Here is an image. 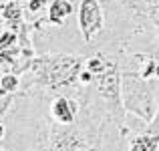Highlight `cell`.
<instances>
[{
    "label": "cell",
    "mask_w": 159,
    "mask_h": 151,
    "mask_svg": "<svg viewBox=\"0 0 159 151\" xmlns=\"http://www.w3.org/2000/svg\"><path fill=\"white\" fill-rule=\"evenodd\" d=\"M81 69V61L77 57H47L34 62V71L39 79L47 85H62L70 83Z\"/></svg>",
    "instance_id": "cell-1"
},
{
    "label": "cell",
    "mask_w": 159,
    "mask_h": 151,
    "mask_svg": "<svg viewBox=\"0 0 159 151\" xmlns=\"http://www.w3.org/2000/svg\"><path fill=\"white\" fill-rule=\"evenodd\" d=\"M79 24L85 40L89 43L103 26V12L97 0H83L81 2V10H79Z\"/></svg>",
    "instance_id": "cell-2"
},
{
    "label": "cell",
    "mask_w": 159,
    "mask_h": 151,
    "mask_svg": "<svg viewBox=\"0 0 159 151\" xmlns=\"http://www.w3.org/2000/svg\"><path fill=\"white\" fill-rule=\"evenodd\" d=\"M70 12H73V4H70V0H54V2L51 4V10H48V18H51V22H54V24L61 26Z\"/></svg>",
    "instance_id": "cell-3"
},
{
    "label": "cell",
    "mask_w": 159,
    "mask_h": 151,
    "mask_svg": "<svg viewBox=\"0 0 159 151\" xmlns=\"http://www.w3.org/2000/svg\"><path fill=\"white\" fill-rule=\"evenodd\" d=\"M52 113H54V117H57L61 123H73V119H75V107L65 97H61V99L54 101Z\"/></svg>",
    "instance_id": "cell-4"
},
{
    "label": "cell",
    "mask_w": 159,
    "mask_h": 151,
    "mask_svg": "<svg viewBox=\"0 0 159 151\" xmlns=\"http://www.w3.org/2000/svg\"><path fill=\"white\" fill-rule=\"evenodd\" d=\"M0 14L6 20H18L20 18V4L18 2H6L0 6Z\"/></svg>",
    "instance_id": "cell-5"
},
{
    "label": "cell",
    "mask_w": 159,
    "mask_h": 151,
    "mask_svg": "<svg viewBox=\"0 0 159 151\" xmlns=\"http://www.w3.org/2000/svg\"><path fill=\"white\" fill-rule=\"evenodd\" d=\"M157 141L159 139H151V137H139L133 141L131 151H155L157 149Z\"/></svg>",
    "instance_id": "cell-6"
},
{
    "label": "cell",
    "mask_w": 159,
    "mask_h": 151,
    "mask_svg": "<svg viewBox=\"0 0 159 151\" xmlns=\"http://www.w3.org/2000/svg\"><path fill=\"white\" fill-rule=\"evenodd\" d=\"M101 89L105 91V93L117 89V71L115 69H109L107 73H103V77H101Z\"/></svg>",
    "instance_id": "cell-7"
},
{
    "label": "cell",
    "mask_w": 159,
    "mask_h": 151,
    "mask_svg": "<svg viewBox=\"0 0 159 151\" xmlns=\"http://www.w3.org/2000/svg\"><path fill=\"white\" fill-rule=\"evenodd\" d=\"M16 87H18V79H16L14 75H6V77H2V87H0V95H2V93H8V91H14Z\"/></svg>",
    "instance_id": "cell-8"
},
{
    "label": "cell",
    "mask_w": 159,
    "mask_h": 151,
    "mask_svg": "<svg viewBox=\"0 0 159 151\" xmlns=\"http://www.w3.org/2000/svg\"><path fill=\"white\" fill-rule=\"evenodd\" d=\"M103 69H105V62H103L99 57L89 58V71L91 73H99V71H103Z\"/></svg>",
    "instance_id": "cell-9"
},
{
    "label": "cell",
    "mask_w": 159,
    "mask_h": 151,
    "mask_svg": "<svg viewBox=\"0 0 159 151\" xmlns=\"http://www.w3.org/2000/svg\"><path fill=\"white\" fill-rule=\"evenodd\" d=\"M43 6H47V0H30V2H28V8H30L32 12L40 10Z\"/></svg>",
    "instance_id": "cell-10"
},
{
    "label": "cell",
    "mask_w": 159,
    "mask_h": 151,
    "mask_svg": "<svg viewBox=\"0 0 159 151\" xmlns=\"http://www.w3.org/2000/svg\"><path fill=\"white\" fill-rule=\"evenodd\" d=\"M12 40H14V34H12V32H8V34H4L2 39H0V44H2V47H8Z\"/></svg>",
    "instance_id": "cell-11"
},
{
    "label": "cell",
    "mask_w": 159,
    "mask_h": 151,
    "mask_svg": "<svg viewBox=\"0 0 159 151\" xmlns=\"http://www.w3.org/2000/svg\"><path fill=\"white\" fill-rule=\"evenodd\" d=\"M91 75H93L91 71H85V73H81V81H83V83H91V81H93V77H91Z\"/></svg>",
    "instance_id": "cell-12"
},
{
    "label": "cell",
    "mask_w": 159,
    "mask_h": 151,
    "mask_svg": "<svg viewBox=\"0 0 159 151\" xmlns=\"http://www.w3.org/2000/svg\"><path fill=\"white\" fill-rule=\"evenodd\" d=\"M151 71H153V62H151V65H149V66H147V69H145V73H143V77H149V73H151Z\"/></svg>",
    "instance_id": "cell-13"
},
{
    "label": "cell",
    "mask_w": 159,
    "mask_h": 151,
    "mask_svg": "<svg viewBox=\"0 0 159 151\" xmlns=\"http://www.w3.org/2000/svg\"><path fill=\"white\" fill-rule=\"evenodd\" d=\"M153 18H155V22L159 24V8H155V10H153Z\"/></svg>",
    "instance_id": "cell-14"
},
{
    "label": "cell",
    "mask_w": 159,
    "mask_h": 151,
    "mask_svg": "<svg viewBox=\"0 0 159 151\" xmlns=\"http://www.w3.org/2000/svg\"><path fill=\"white\" fill-rule=\"evenodd\" d=\"M2 137H4V127L0 125V139H2Z\"/></svg>",
    "instance_id": "cell-15"
},
{
    "label": "cell",
    "mask_w": 159,
    "mask_h": 151,
    "mask_svg": "<svg viewBox=\"0 0 159 151\" xmlns=\"http://www.w3.org/2000/svg\"><path fill=\"white\" fill-rule=\"evenodd\" d=\"M155 75H157V77H159V65H157V69H155Z\"/></svg>",
    "instance_id": "cell-16"
},
{
    "label": "cell",
    "mask_w": 159,
    "mask_h": 151,
    "mask_svg": "<svg viewBox=\"0 0 159 151\" xmlns=\"http://www.w3.org/2000/svg\"><path fill=\"white\" fill-rule=\"evenodd\" d=\"M0 151H2V149H0Z\"/></svg>",
    "instance_id": "cell-17"
}]
</instances>
